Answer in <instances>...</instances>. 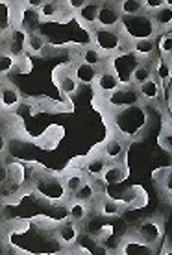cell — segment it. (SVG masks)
<instances>
[{
  "mask_svg": "<svg viewBox=\"0 0 172 255\" xmlns=\"http://www.w3.org/2000/svg\"><path fill=\"white\" fill-rule=\"evenodd\" d=\"M109 115V131L119 135L124 142L134 140L137 135L147 128L148 117L145 113L143 106L126 109V111H119V113H108Z\"/></svg>",
  "mask_w": 172,
  "mask_h": 255,
  "instance_id": "1",
  "label": "cell"
},
{
  "mask_svg": "<svg viewBox=\"0 0 172 255\" xmlns=\"http://www.w3.org/2000/svg\"><path fill=\"white\" fill-rule=\"evenodd\" d=\"M30 185H32L33 192L37 196L50 200L54 204H69L70 198L65 192L61 174H52L46 172V170H41V168H37V170L33 168L32 176H30Z\"/></svg>",
  "mask_w": 172,
  "mask_h": 255,
  "instance_id": "2",
  "label": "cell"
},
{
  "mask_svg": "<svg viewBox=\"0 0 172 255\" xmlns=\"http://www.w3.org/2000/svg\"><path fill=\"white\" fill-rule=\"evenodd\" d=\"M89 43L95 45L108 59H113L121 54H130L132 41L124 37L121 30H93Z\"/></svg>",
  "mask_w": 172,
  "mask_h": 255,
  "instance_id": "3",
  "label": "cell"
},
{
  "mask_svg": "<svg viewBox=\"0 0 172 255\" xmlns=\"http://www.w3.org/2000/svg\"><path fill=\"white\" fill-rule=\"evenodd\" d=\"M96 102H102L104 109L108 113H119V111H126V109L143 106L139 87H135L132 83H124L117 93H113V95L104 98V100L102 98H96Z\"/></svg>",
  "mask_w": 172,
  "mask_h": 255,
  "instance_id": "4",
  "label": "cell"
},
{
  "mask_svg": "<svg viewBox=\"0 0 172 255\" xmlns=\"http://www.w3.org/2000/svg\"><path fill=\"white\" fill-rule=\"evenodd\" d=\"M52 80L56 83L59 95L63 96L65 100H70L80 91V82H78V76L74 72V61L61 63L59 67H56L52 72Z\"/></svg>",
  "mask_w": 172,
  "mask_h": 255,
  "instance_id": "5",
  "label": "cell"
},
{
  "mask_svg": "<svg viewBox=\"0 0 172 255\" xmlns=\"http://www.w3.org/2000/svg\"><path fill=\"white\" fill-rule=\"evenodd\" d=\"M135 237L148 248H156L165 237V222L161 217H148L135 228Z\"/></svg>",
  "mask_w": 172,
  "mask_h": 255,
  "instance_id": "6",
  "label": "cell"
},
{
  "mask_svg": "<svg viewBox=\"0 0 172 255\" xmlns=\"http://www.w3.org/2000/svg\"><path fill=\"white\" fill-rule=\"evenodd\" d=\"M124 82L121 80V76L115 72V69L111 65H108L106 69H102L98 74H96V80L93 83V91H95L96 98H108L111 96L113 93L121 89Z\"/></svg>",
  "mask_w": 172,
  "mask_h": 255,
  "instance_id": "7",
  "label": "cell"
},
{
  "mask_svg": "<svg viewBox=\"0 0 172 255\" xmlns=\"http://www.w3.org/2000/svg\"><path fill=\"white\" fill-rule=\"evenodd\" d=\"M124 17L119 9V2H100L95 30H121Z\"/></svg>",
  "mask_w": 172,
  "mask_h": 255,
  "instance_id": "8",
  "label": "cell"
},
{
  "mask_svg": "<svg viewBox=\"0 0 172 255\" xmlns=\"http://www.w3.org/2000/svg\"><path fill=\"white\" fill-rule=\"evenodd\" d=\"M78 239H80V226L72 222L70 218L59 220L57 228L54 231V241H56L63 250H72L78 246Z\"/></svg>",
  "mask_w": 172,
  "mask_h": 255,
  "instance_id": "9",
  "label": "cell"
},
{
  "mask_svg": "<svg viewBox=\"0 0 172 255\" xmlns=\"http://www.w3.org/2000/svg\"><path fill=\"white\" fill-rule=\"evenodd\" d=\"M130 54L135 58L137 63H152L154 59L160 56L158 52V37H147L132 41Z\"/></svg>",
  "mask_w": 172,
  "mask_h": 255,
  "instance_id": "10",
  "label": "cell"
},
{
  "mask_svg": "<svg viewBox=\"0 0 172 255\" xmlns=\"http://www.w3.org/2000/svg\"><path fill=\"white\" fill-rule=\"evenodd\" d=\"M96 150L102 153L104 157L109 161V163H122L124 157H126V142L119 137V135H115L109 131L108 139L102 140Z\"/></svg>",
  "mask_w": 172,
  "mask_h": 255,
  "instance_id": "11",
  "label": "cell"
},
{
  "mask_svg": "<svg viewBox=\"0 0 172 255\" xmlns=\"http://www.w3.org/2000/svg\"><path fill=\"white\" fill-rule=\"evenodd\" d=\"M109 165H111V163L104 157L102 153L98 152L96 148H93V150L83 157L82 170L85 172V176H87L89 179L98 181V179H102V176L106 174V170H108Z\"/></svg>",
  "mask_w": 172,
  "mask_h": 255,
  "instance_id": "12",
  "label": "cell"
},
{
  "mask_svg": "<svg viewBox=\"0 0 172 255\" xmlns=\"http://www.w3.org/2000/svg\"><path fill=\"white\" fill-rule=\"evenodd\" d=\"M22 104V96L20 91L13 85L9 80H2V87H0V109L4 115H13Z\"/></svg>",
  "mask_w": 172,
  "mask_h": 255,
  "instance_id": "13",
  "label": "cell"
},
{
  "mask_svg": "<svg viewBox=\"0 0 172 255\" xmlns=\"http://www.w3.org/2000/svg\"><path fill=\"white\" fill-rule=\"evenodd\" d=\"M72 61H82V63L89 65L96 72H100L102 69H106L109 65V59L104 56L102 52L98 50L95 45H85L82 48H76L74 50V59Z\"/></svg>",
  "mask_w": 172,
  "mask_h": 255,
  "instance_id": "14",
  "label": "cell"
},
{
  "mask_svg": "<svg viewBox=\"0 0 172 255\" xmlns=\"http://www.w3.org/2000/svg\"><path fill=\"white\" fill-rule=\"evenodd\" d=\"M91 209L95 211L96 217L102 218H119L122 217V213L126 211V207L122 205L121 200H115V198L109 196H100L95 204H91Z\"/></svg>",
  "mask_w": 172,
  "mask_h": 255,
  "instance_id": "15",
  "label": "cell"
},
{
  "mask_svg": "<svg viewBox=\"0 0 172 255\" xmlns=\"http://www.w3.org/2000/svg\"><path fill=\"white\" fill-rule=\"evenodd\" d=\"M61 179H63V187H65V192H67V196L72 200V198L76 196L78 191L82 189L85 183H87V176L83 172L82 168H76V166H67L65 168V172L61 174Z\"/></svg>",
  "mask_w": 172,
  "mask_h": 255,
  "instance_id": "16",
  "label": "cell"
},
{
  "mask_svg": "<svg viewBox=\"0 0 172 255\" xmlns=\"http://www.w3.org/2000/svg\"><path fill=\"white\" fill-rule=\"evenodd\" d=\"M139 93H141V100H143V106L145 104H150V106H160L161 102H165V91L161 87V83L156 80V76L147 82L145 85H141L139 87Z\"/></svg>",
  "mask_w": 172,
  "mask_h": 255,
  "instance_id": "17",
  "label": "cell"
},
{
  "mask_svg": "<svg viewBox=\"0 0 172 255\" xmlns=\"http://www.w3.org/2000/svg\"><path fill=\"white\" fill-rule=\"evenodd\" d=\"M48 46H50L48 39L41 32H32L26 35L24 52L26 56H30V58H45Z\"/></svg>",
  "mask_w": 172,
  "mask_h": 255,
  "instance_id": "18",
  "label": "cell"
},
{
  "mask_svg": "<svg viewBox=\"0 0 172 255\" xmlns=\"http://www.w3.org/2000/svg\"><path fill=\"white\" fill-rule=\"evenodd\" d=\"M152 67H154V76H156V80L161 83L163 91L167 93L172 85V58L158 56L152 61Z\"/></svg>",
  "mask_w": 172,
  "mask_h": 255,
  "instance_id": "19",
  "label": "cell"
},
{
  "mask_svg": "<svg viewBox=\"0 0 172 255\" xmlns=\"http://www.w3.org/2000/svg\"><path fill=\"white\" fill-rule=\"evenodd\" d=\"M161 131L158 135V144H160L161 150H165L167 153H172V115L169 108L161 113Z\"/></svg>",
  "mask_w": 172,
  "mask_h": 255,
  "instance_id": "20",
  "label": "cell"
},
{
  "mask_svg": "<svg viewBox=\"0 0 172 255\" xmlns=\"http://www.w3.org/2000/svg\"><path fill=\"white\" fill-rule=\"evenodd\" d=\"M156 185L167 200L172 202V166H161L152 174Z\"/></svg>",
  "mask_w": 172,
  "mask_h": 255,
  "instance_id": "21",
  "label": "cell"
},
{
  "mask_svg": "<svg viewBox=\"0 0 172 255\" xmlns=\"http://www.w3.org/2000/svg\"><path fill=\"white\" fill-rule=\"evenodd\" d=\"M152 24L156 30V35H165V33L172 32V7H163L158 13L152 15Z\"/></svg>",
  "mask_w": 172,
  "mask_h": 255,
  "instance_id": "22",
  "label": "cell"
},
{
  "mask_svg": "<svg viewBox=\"0 0 172 255\" xmlns=\"http://www.w3.org/2000/svg\"><path fill=\"white\" fill-rule=\"evenodd\" d=\"M65 207H67V218L76 222L78 226H82L89 218L91 211H93L89 204H83V202H78V200H69V204Z\"/></svg>",
  "mask_w": 172,
  "mask_h": 255,
  "instance_id": "23",
  "label": "cell"
},
{
  "mask_svg": "<svg viewBox=\"0 0 172 255\" xmlns=\"http://www.w3.org/2000/svg\"><path fill=\"white\" fill-rule=\"evenodd\" d=\"M128 174H130V170H128V166L124 161H122V163H111V165L108 166L106 174L102 176V183L106 187L122 183V181L128 178Z\"/></svg>",
  "mask_w": 172,
  "mask_h": 255,
  "instance_id": "24",
  "label": "cell"
},
{
  "mask_svg": "<svg viewBox=\"0 0 172 255\" xmlns=\"http://www.w3.org/2000/svg\"><path fill=\"white\" fill-rule=\"evenodd\" d=\"M126 194L132 196V198H126V200H124V198L121 200L122 205H124L126 209H139V207H145V205L148 204V194L145 192L143 187H139V185L132 187Z\"/></svg>",
  "mask_w": 172,
  "mask_h": 255,
  "instance_id": "25",
  "label": "cell"
},
{
  "mask_svg": "<svg viewBox=\"0 0 172 255\" xmlns=\"http://www.w3.org/2000/svg\"><path fill=\"white\" fill-rule=\"evenodd\" d=\"M119 9H121L124 19L147 15L145 13V0H119Z\"/></svg>",
  "mask_w": 172,
  "mask_h": 255,
  "instance_id": "26",
  "label": "cell"
},
{
  "mask_svg": "<svg viewBox=\"0 0 172 255\" xmlns=\"http://www.w3.org/2000/svg\"><path fill=\"white\" fill-rule=\"evenodd\" d=\"M154 78V67L152 63H139L134 69L132 76H130V83L135 85V87H141L147 82H150Z\"/></svg>",
  "mask_w": 172,
  "mask_h": 255,
  "instance_id": "27",
  "label": "cell"
},
{
  "mask_svg": "<svg viewBox=\"0 0 172 255\" xmlns=\"http://www.w3.org/2000/svg\"><path fill=\"white\" fill-rule=\"evenodd\" d=\"M74 72H76L80 85H91V87H93V83H95V80H96V74H98L93 67L82 63V61H74Z\"/></svg>",
  "mask_w": 172,
  "mask_h": 255,
  "instance_id": "28",
  "label": "cell"
},
{
  "mask_svg": "<svg viewBox=\"0 0 172 255\" xmlns=\"http://www.w3.org/2000/svg\"><path fill=\"white\" fill-rule=\"evenodd\" d=\"M17 65H19V56L11 54L9 50L0 52V74H2V80H6L7 74L17 70Z\"/></svg>",
  "mask_w": 172,
  "mask_h": 255,
  "instance_id": "29",
  "label": "cell"
},
{
  "mask_svg": "<svg viewBox=\"0 0 172 255\" xmlns=\"http://www.w3.org/2000/svg\"><path fill=\"white\" fill-rule=\"evenodd\" d=\"M158 52L163 58H171L172 56V32L158 37Z\"/></svg>",
  "mask_w": 172,
  "mask_h": 255,
  "instance_id": "30",
  "label": "cell"
},
{
  "mask_svg": "<svg viewBox=\"0 0 172 255\" xmlns=\"http://www.w3.org/2000/svg\"><path fill=\"white\" fill-rule=\"evenodd\" d=\"M167 7V0H145V13L148 17H152L154 13Z\"/></svg>",
  "mask_w": 172,
  "mask_h": 255,
  "instance_id": "31",
  "label": "cell"
},
{
  "mask_svg": "<svg viewBox=\"0 0 172 255\" xmlns=\"http://www.w3.org/2000/svg\"><path fill=\"white\" fill-rule=\"evenodd\" d=\"M32 70V65H30V56H20L19 58V65H17V72H22V74H26V72H30Z\"/></svg>",
  "mask_w": 172,
  "mask_h": 255,
  "instance_id": "32",
  "label": "cell"
},
{
  "mask_svg": "<svg viewBox=\"0 0 172 255\" xmlns=\"http://www.w3.org/2000/svg\"><path fill=\"white\" fill-rule=\"evenodd\" d=\"M158 255H172V244L163 243V246H161L160 254H158Z\"/></svg>",
  "mask_w": 172,
  "mask_h": 255,
  "instance_id": "33",
  "label": "cell"
},
{
  "mask_svg": "<svg viewBox=\"0 0 172 255\" xmlns=\"http://www.w3.org/2000/svg\"><path fill=\"white\" fill-rule=\"evenodd\" d=\"M59 255H80V252H78V248H72V250H61V252H59Z\"/></svg>",
  "mask_w": 172,
  "mask_h": 255,
  "instance_id": "34",
  "label": "cell"
},
{
  "mask_svg": "<svg viewBox=\"0 0 172 255\" xmlns=\"http://www.w3.org/2000/svg\"><path fill=\"white\" fill-rule=\"evenodd\" d=\"M113 255H117V254H113Z\"/></svg>",
  "mask_w": 172,
  "mask_h": 255,
  "instance_id": "35",
  "label": "cell"
},
{
  "mask_svg": "<svg viewBox=\"0 0 172 255\" xmlns=\"http://www.w3.org/2000/svg\"><path fill=\"white\" fill-rule=\"evenodd\" d=\"M171 58H172V56H171Z\"/></svg>",
  "mask_w": 172,
  "mask_h": 255,
  "instance_id": "36",
  "label": "cell"
}]
</instances>
